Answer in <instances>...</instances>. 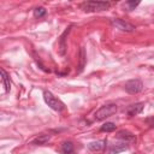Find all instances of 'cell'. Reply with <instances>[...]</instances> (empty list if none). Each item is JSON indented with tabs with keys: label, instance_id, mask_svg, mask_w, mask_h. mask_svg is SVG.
Listing matches in <instances>:
<instances>
[{
	"label": "cell",
	"instance_id": "cell-1",
	"mask_svg": "<svg viewBox=\"0 0 154 154\" xmlns=\"http://www.w3.org/2000/svg\"><path fill=\"white\" fill-rule=\"evenodd\" d=\"M79 7L84 12H100L108 10L111 7V2L108 1H84L79 5Z\"/></svg>",
	"mask_w": 154,
	"mask_h": 154
},
{
	"label": "cell",
	"instance_id": "cell-2",
	"mask_svg": "<svg viewBox=\"0 0 154 154\" xmlns=\"http://www.w3.org/2000/svg\"><path fill=\"white\" fill-rule=\"evenodd\" d=\"M43 99H45V102L48 105V107H51L52 109H54L57 112H61L65 109V105L58 97H55L51 91L45 90L43 91Z\"/></svg>",
	"mask_w": 154,
	"mask_h": 154
},
{
	"label": "cell",
	"instance_id": "cell-3",
	"mask_svg": "<svg viewBox=\"0 0 154 154\" xmlns=\"http://www.w3.org/2000/svg\"><path fill=\"white\" fill-rule=\"evenodd\" d=\"M117 112V105L116 103H107V105H103L101 106L94 114L95 119L96 120H103L111 116H113L114 113Z\"/></svg>",
	"mask_w": 154,
	"mask_h": 154
},
{
	"label": "cell",
	"instance_id": "cell-4",
	"mask_svg": "<svg viewBox=\"0 0 154 154\" xmlns=\"http://www.w3.org/2000/svg\"><path fill=\"white\" fill-rule=\"evenodd\" d=\"M124 89H125V91L129 93V94H138V93L142 91V89H143V83H142V81L138 79V78L129 79L128 82H125Z\"/></svg>",
	"mask_w": 154,
	"mask_h": 154
},
{
	"label": "cell",
	"instance_id": "cell-5",
	"mask_svg": "<svg viewBox=\"0 0 154 154\" xmlns=\"http://www.w3.org/2000/svg\"><path fill=\"white\" fill-rule=\"evenodd\" d=\"M111 23L112 25H114L117 29L122 30V31H126V32H131L135 30V25H132L131 23L126 22V20H123V19H119V18H113L111 19Z\"/></svg>",
	"mask_w": 154,
	"mask_h": 154
},
{
	"label": "cell",
	"instance_id": "cell-6",
	"mask_svg": "<svg viewBox=\"0 0 154 154\" xmlns=\"http://www.w3.org/2000/svg\"><path fill=\"white\" fill-rule=\"evenodd\" d=\"M116 137H117L118 140H120L122 142H125V143H128V142H134V141L136 140L135 135H134L132 132L128 131V130H120V131H118V132L116 134Z\"/></svg>",
	"mask_w": 154,
	"mask_h": 154
},
{
	"label": "cell",
	"instance_id": "cell-7",
	"mask_svg": "<svg viewBox=\"0 0 154 154\" xmlns=\"http://www.w3.org/2000/svg\"><path fill=\"white\" fill-rule=\"evenodd\" d=\"M144 108V103L143 102H136V103H132L130 105L128 108H126V113L129 117H134V116H137L140 114Z\"/></svg>",
	"mask_w": 154,
	"mask_h": 154
},
{
	"label": "cell",
	"instance_id": "cell-8",
	"mask_svg": "<svg viewBox=\"0 0 154 154\" xmlns=\"http://www.w3.org/2000/svg\"><path fill=\"white\" fill-rule=\"evenodd\" d=\"M129 147L125 142H120V143H113L108 147V150H107V154H119L124 150H126Z\"/></svg>",
	"mask_w": 154,
	"mask_h": 154
},
{
	"label": "cell",
	"instance_id": "cell-9",
	"mask_svg": "<svg viewBox=\"0 0 154 154\" xmlns=\"http://www.w3.org/2000/svg\"><path fill=\"white\" fill-rule=\"evenodd\" d=\"M51 138H52V135H49V134H42V135H38L37 137H35L31 143L35 144V146H45V144H47L51 141Z\"/></svg>",
	"mask_w": 154,
	"mask_h": 154
},
{
	"label": "cell",
	"instance_id": "cell-10",
	"mask_svg": "<svg viewBox=\"0 0 154 154\" xmlns=\"http://www.w3.org/2000/svg\"><path fill=\"white\" fill-rule=\"evenodd\" d=\"M70 30H71V26H69V28L63 32V35L60 36V40H59V53H60V55H64V54H65V51H66L65 37H66V35H69Z\"/></svg>",
	"mask_w": 154,
	"mask_h": 154
},
{
	"label": "cell",
	"instance_id": "cell-11",
	"mask_svg": "<svg viewBox=\"0 0 154 154\" xmlns=\"http://www.w3.org/2000/svg\"><path fill=\"white\" fill-rule=\"evenodd\" d=\"M87 64V54H85V49L84 47H81L79 49V64H78V70H77V73H81L84 69Z\"/></svg>",
	"mask_w": 154,
	"mask_h": 154
},
{
	"label": "cell",
	"instance_id": "cell-12",
	"mask_svg": "<svg viewBox=\"0 0 154 154\" xmlns=\"http://www.w3.org/2000/svg\"><path fill=\"white\" fill-rule=\"evenodd\" d=\"M60 150H61L63 154H72L75 152L73 143L71 141H64L60 146Z\"/></svg>",
	"mask_w": 154,
	"mask_h": 154
},
{
	"label": "cell",
	"instance_id": "cell-13",
	"mask_svg": "<svg viewBox=\"0 0 154 154\" xmlns=\"http://www.w3.org/2000/svg\"><path fill=\"white\" fill-rule=\"evenodd\" d=\"M103 143H106L105 140H101V141H94V142H90V143L88 144V148H89L91 152H100V150H102V148L105 147Z\"/></svg>",
	"mask_w": 154,
	"mask_h": 154
},
{
	"label": "cell",
	"instance_id": "cell-14",
	"mask_svg": "<svg viewBox=\"0 0 154 154\" xmlns=\"http://www.w3.org/2000/svg\"><path fill=\"white\" fill-rule=\"evenodd\" d=\"M0 73H1V79H2V83H4V87H5V91H6V93H8V91H10V89H11L10 77H8L7 72H6L4 69H1V70H0Z\"/></svg>",
	"mask_w": 154,
	"mask_h": 154
},
{
	"label": "cell",
	"instance_id": "cell-15",
	"mask_svg": "<svg viewBox=\"0 0 154 154\" xmlns=\"http://www.w3.org/2000/svg\"><path fill=\"white\" fill-rule=\"evenodd\" d=\"M116 124L114 123H111V122H108V123H105L103 125H101V128H100V130L101 131H103V132H112V131H114L116 130Z\"/></svg>",
	"mask_w": 154,
	"mask_h": 154
},
{
	"label": "cell",
	"instance_id": "cell-16",
	"mask_svg": "<svg viewBox=\"0 0 154 154\" xmlns=\"http://www.w3.org/2000/svg\"><path fill=\"white\" fill-rule=\"evenodd\" d=\"M46 13H47V11H46V8H45V7H36V8L34 10V17H35V18L45 17V16H46Z\"/></svg>",
	"mask_w": 154,
	"mask_h": 154
},
{
	"label": "cell",
	"instance_id": "cell-17",
	"mask_svg": "<svg viewBox=\"0 0 154 154\" xmlns=\"http://www.w3.org/2000/svg\"><path fill=\"white\" fill-rule=\"evenodd\" d=\"M138 5H140V1H126L125 2V6L128 7V11L135 10V7L138 6Z\"/></svg>",
	"mask_w": 154,
	"mask_h": 154
},
{
	"label": "cell",
	"instance_id": "cell-18",
	"mask_svg": "<svg viewBox=\"0 0 154 154\" xmlns=\"http://www.w3.org/2000/svg\"><path fill=\"white\" fill-rule=\"evenodd\" d=\"M146 123L149 125V128H154V117L147 118V119H146Z\"/></svg>",
	"mask_w": 154,
	"mask_h": 154
}]
</instances>
